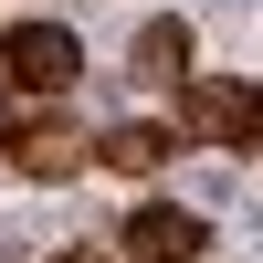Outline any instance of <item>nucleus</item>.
<instances>
[{
  "instance_id": "obj_1",
  "label": "nucleus",
  "mask_w": 263,
  "mask_h": 263,
  "mask_svg": "<svg viewBox=\"0 0 263 263\" xmlns=\"http://www.w3.org/2000/svg\"><path fill=\"white\" fill-rule=\"evenodd\" d=\"M211 253V221L179 200H137L126 211V263H200Z\"/></svg>"
},
{
  "instance_id": "obj_2",
  "label": "nucleus",
  "mask_w": 263,
  "mask_h": 263,
  "mask_svg": "<svg viewBox=\"0 0 263 263\" xmlns=\"http://www.w3.org/2000/svg\"><path fill=\"white\" fill-rule=\"evenodd\" d=\"M0 63H11V84H32V95H63V84L84 74V53H74L63 21H21V32L0 42Z\"/></svg>"
},
{
  "instance_id": "obj_3",
  "label": "nucleus",
  "mask_w": 263,
  "mask_h": 263,
  "mask_svg": "<svg viewBox=\"0 0 263 263\" xmlns=\"http://www.w3.org/2000/svg\"><path fill=\"white\" fill-rule=\"evenodd\" d=\"M253 116V84H190L179 95V137H242Z\"/></svg>"
},
{
  "instance_id": "obj_4",
  "label": "nucleus",
  "mask_w": 263,
  "mask_h": 263,
  "mask_svg": "<svg viewBox=\"0 0 263 263\" xmlns=\"http://www.w3.org/2000/svg\"><path fill=\"white\" fill-rule=\"evenodd\" d=\"M126 63H137L147 84H179V74H190V21H147V32H137V53H126Z\"/></svg>"
},
{
  "instance_id": "obj_5",
  "label": "nucleus",
  "mask_w": 263,
  "mask_h": 263,
  "mask_svg": "<svg viewBox=\"0 0 263 263\" xmlns=\"http://www.w3.org/2000/svg\"><path fill=\"white\" fill-rule=\"evenodd\" d=\"M158 158H168V126H116L105 137V168H126V179H147Z\"/></svg>"
},
{
  "instance_id": "obj_6",
  "label": "nucleus",
  "mask_w": 263,
  "mask_h": 263,
  "mask_svg": "<svg viewBox=\"0 0 263 263\" xmlns=\"http://www.w3.org/2000/svg\"><path fill=\"white\" fill-rule=\"evenodd\" d=\"M21 168H74V137H63V126H21Z\"/></svg>"
},
{
  "instance_id": "obj_7",
  "label": "nucleus",
  "mask_w": 263,
  "mask_h": 263,
  "mask_svg": "<svg viewBox=\"0 0 263 263\" xmlns=\"http://www.w3.org/2000/svg\"><path fill=\"white\" fill-rule=\"evenodd\" d=\"M242 137H263V84H253V116H242Z\"/></svg>"
},
{
  "instance_id": "obj_8",
  "label": "nucleus",
  "mask_w": 263,
  "mask_h": 263,
  "mask_svg": "<svg viewBox=\"0 0 263 263\" xmlns=\"http://www.w3.org/2000/svg\"><path fill=\"white\" fill-rule=\"evenodd\" d=\"M0 147H11V126H0Z\"/></svg>"
}]
</instances>
